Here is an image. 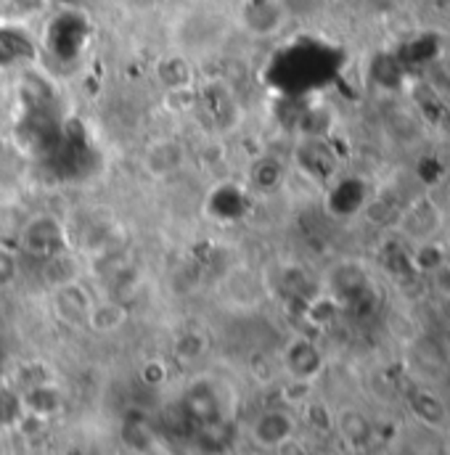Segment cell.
Wrapping results in <instances>:
<instances>
[{
	"mask_svg": "<svg viewBox=\"0 0 450 455\" xmlns=\"http://www.w3.org/2000/svg\"><path fill=\"white\" fill-rule=\"evenodd\" d=\"M213 207L218 218H238L246 210V196L238 186H221L213 194Z\"/></svg>",
	"mask_w": 450,
	"mask_h": 455,
	"instance_id": "9",
	"label": "cell"
},
{
	"mask_svg": "<svg viewBox=\"0 0 450 455\" xmlns=\"http://www.w3.org/2000/svg\"><path fill=\"white\" fill-rule=\"evenodd\" d=\"M21 251L27 257L48 262V259L69 251V233L56 215L40 212L21 226Z\"/></svg>",
	"mask_w": 450,
	"mask_h": 455,
	"instance_id": "2",
	"label": "cell"
},
{
	"mask_svg": "<svg viewBox=\"0 0 450 455\" xmlns=\"http://www.w3.org/2000/svg\"><path fill=\"white\" fill-rule=\"evenodd\" d=\"M213 93H215V101H221V99H218V91H213ZM215 101H213V99H210L207 93L202 96V104H215ZM213 122L223 124V122H225V109H223V107H218V109H215V114H213Z\"/></svg>",
	"mask_w": 450,
	"mask_h": 455,
	"instance_id": "12",
	"label": "cell"
},
{
	"mask_svg": "<svg viewBox=\"0 0 450 455\" xmlns=\"http://www.w3.org/2000/svg\"><path fill=\"white\" fill-rule=\"evenodd\" d=\"M281 175H284L281 164L276 159H268L265 156V159L254 162V167H252V186L257 191H273V188H278Z\"/></svg>",
	"mask_w": 450,
	"mask_h": 455,
	"instance_id": "10",
	"label": "cell"
},
{
	"mask_svg": "<svg viewBox=\"0 0 450 455\" xmlns=\"http://www.w3.org/2000/svg\"><path fill=\"white\" fill-rule=\"evenodd\" d=\"M286 365L300 381H310L321 371L324 357L316 349V344H310L308 339H297L286 349Z\"/></svg>",
	"mask_w": 450,
	"mask_h": 455,
	"instance_id": "6",
	"label": "cell"
},
{
	"mask_svg": "<svg viewBox=\"0 0 450 455\" xmlns=\"http://www.w3.org/2000/svg\"><path fill=\"white\" fill-rule=\"evenodd\" d=\"M125 318H127L125 307L112 302V299H107V302H93L91 310H88L85 326L93 329V331H117V329L125 323Z\"/></svg>",
	"mask_w": 450,
	"mask_h": 455,
	"instance_id": "8",
	"label": "cell"
},
{
	"mask_svg": "<svg viewBox=\"0 0 450 455\" xmlns=\"http://www.w3.org/2000/svg\"><path fill=\"white\" fill-rule=\"evenodd\" d=\"M230 19L225 16L223 11L215 8H189L186 13L178 16L173 35L178 48L186 56H205L218 51L225 43V37L230 35Z\"/></svg>",
	"mask_w": 450,
	"mask_h": 455,
	"instance_id": "1",
	"label": "cell"
},
{
	"mask_svg": "<svg viewBox=\"0 0 450 455\" xmlns=\"http://www.w3.org/2000/svg\"><path fill=\"white\" fill-rule=\"evenodd\" d=\"M56 305H59V310L64 313L67 321L85 323L88 310H91L93 302H91V297L83 291V286L77 281H67V283H59V289H56Z\"/></svg>",
	"mask_w": 450,
	"mask_h": 455,
	"instance_id": "7",
	"label": "cell"
},
{
	"mask_svg": "<svg viewBox=\"0 0 450 455\" xmlns=\"http://www.w3.org/2000/svg\"><path fill=\"white\" fill-rule=\"evenodd\" d=\"M85 40H88V24L75 11L56 16L48 29V48L59 59H75L83 51Z\"/></svg>",
	"mask_w": 450,
	"mask_h": 455,
	"instance_id": "4",
	"label": "cell"
},
{
	"mask_svg": "<svg viewBox=\"0 0 450 455\" xmlns=\"http://www.w3.org/2000/svg\"><path fill=\"white\" fill-rule=\"evenodd\" d=\"M292 435H294V419L286 411H268L252 427V437L262 448H281L286 440H292Z\"/></svg>",
	"mask_w": 450,
	"mask_h": 455,
	"instance_id": "5",
	"label": "cell"
},
{
	"mask_svg": "<svg viewBox=\"0 0 450 455\" xmlns=\"http://www.w3.org/2000/svg\"><path fill=\"white\" fill-rule=\"evenodd\" d=\"M289 11L284 0H244L238 8V27L254 37H273L284 29Z\"/></svg>",
	"mask_w": 450,
	"mask_h": 455,
	"instance_id": "3",
	"label": "cell"
},
{
	"mask_svg": "<svg viewBox=\"0 0 450 455\" xmlns=\"http://www.w3.org/2000/svg\"><path fill=\"white\" fill-rule=\"evenodd\" d=\"M16 273H19V257L11 249L0 246V286H8L16 278Z\"/></svg>",
	"mask_w": 450,
	"mask_h": 455,
	"instance_id": "11",
	"label": "cell"
}]
</instances>
